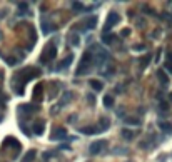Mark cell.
I'll return each instance as SVG.
<instances>
[{"label": "cell", "instance_id": "cell-10", "mask_svg": "<svg viewBox=\"0 0 172 162\" xmlns=\"http://www.w3.org/2000/svg\"><path fill=\"white\" fill-rule=\"evenodd\" d=\"M35 155H37V152H35V151H33V149H32V151H29V152H27L25 155H24V159H22V162H33V160H35Z\"/></svg>", "mask_w": 172, "mask_h": 162}, {"label": "cell", "instance_id": "cell-27", "mask_svg": "<svg viewBox=\"0 0 172 162\" xmlns=\"http://www.w3.org/2000/svg\"><path fill=\"white\" fill-rule=\"evenodd\" d=\"M72 43H74V45H79V37H77V35L72 37Z\"/></svg>", "mask_w": 172, "mask_h": 162}, {"label": "cell", "instance_id": "cell-33", "mask_svg": "<svg viewBox=\"0 0 172 162\" xmlns=\"http://www.w3.org/2000/svg\"><path fill=\"white\" fill-rule=\"evenodd\" d=\"M5 15H7V10H5V8H4V10H0V18H4Z\"/></svg>", "mask_w": 172, "mask_h": 162}, {"label": "cell", "instance_id": "cell-12", "mask_svg": "<svg viewBox=\"0 0 172 162\" xmlns=\"http://www.w3.org/2000/svg\"><path fill=\"white\" fill-rule=\"evenodd\" d=\"M89 85L92 87L94 90H102V89H104V85H102L100 80H95V79H90L89 80Z\"/></svg>", "mask_w": 172, "mask_h": 162}, {"label": "cell", "instance_id": "cell-9", "mask_svg": "<svg viewBox=\"0 0 172 162\" xmlns=\"http://www.w3.org/2000/svg\"><path fill=\"white\" fill-rule=\"evenodd\" d=\"M95 25H97V17H90V18H87L85 20V24H84V29H95Z\"/></svg>", "mask_w": 172, "mask_h": 162}, {"label": "cell", "instance_id": "cell-32", "mask_svg": "<svg viewBox=\"0 0 172 162\" xmlns=\"http://www.w3.org/2000/svg\"><path fill=\"white\" fill-rule=\"evenodd\" d=\"M161 109H164V110H165V109H169V104H167V102H162V104H161Z\"/></svg>", "mask_w": 172, "mask_h": 162}, {"label": "cell", "instance_id": "cell-4", "mask_svg": "<svg viewBox=\"0 0 172 162\" xmlns=\"http://www.w3.org/2000/svg\"><path fill=\"white\" fill-rule=\"evenodd\" d=\"M43 129H45V122H43V120H37V122L33 124V134H35V135H42Z\"/></svg>", "mask_w": 172, "mask_h": 162}, {"label": "cell", "instance_id": "cell-36", "mask_svg": "<svg viewBox=\"0 0 172 162\" xmlns=\"http://www.w3.org/2000/svg\"><path fill=\"white\" fill-rule=\"evenodd\" d=\"M0 122H2V115H0Z\"/></svg>", "mask_w": 172, "mask_h": 162}, {"label": "cell", "instance_id": "cell-15", "mask_svg": "<svg viewBox=\"0 0 172 162\" xmlns=\"http://www.w3.org/2000/svg\"><path fill=\"white\" fill-rule=\"evenodd\" d=\"M112 42H114V35H112V33H104V35H102V43L110 45Z\"/></svg>", "mask_w": 172, "mask_h": 162}, {"label": "cell", "instance_id": "cell-25", "mask_svg": "<svg viewBox=\"0 0 172 162\" xmlns=\"http://www.w3.org/2000/svg\"><path fill=\"white\" fill-rule=\"evenodd\" d=\"M72 7L75 8V10H82V4H80V2H74V4H72Z\"/></svg>", "mask_w": 172, "mask_h": 162}, {"label": "cell", "instance_id": "cell-11", "mask_svg": "<svg viewBox=\"0 0 172 162\" xmlns=\"http://www.w3.org/2000/svg\"><path fill=\"white\" fill-rule=\"evenodd\" d=\"M72 60H74V55H67V57H65L64 60H62V64L59 65V70H62V68H67L68 65L72 64Z\"/></svg>", "mask_w": 172, "mask_h": 162}, {"label": "cell", "instance_id": "cell-3", "mask_svg": "<svg viewBox=\"0 0 172 162\" xmlns=\"http://www.w3.org/2000/svg\"><path fill=\"white\" fill-rule=\"evenodd\" d=\"M104 145H105V141H95V142H92L90 144V147H89V152L92 155H97L99 152L104 149Z\"/></svg>", "mask_w": 172, "mask_h": 162}, {"label": "cell", "instance_id": "cell-22", "mask_svg": "<svg viewBox=\"0 0 172 162\" xmlns=\"http://www.w3.org/2000/svg\"><path fill=\"white\" fill-rule=\"evenodd\" d=\"M70 99H72V94H70V92H65L64 97H62V100H60V107H62V105H65V104H68Z\"/></svg>", "mask_w": 172, "mask_h": 162}, {"label": "cell", "instance_id": "cell-5", "mask_svg": "<svg viewBox=\"0 0 172 162\" xmlns=\"http://www.w3.org/2000/svg\"><path fill=\"white\" fill-rule=\"evenodd\" d=\"M80 132L85 134V135H94V134L100 132V129H97V127H94V125H89V127H82V129H80Z\"/></svg>", "mask_w": 172, "mask_h": 162}, {"label": "cell", "instance_id": "cell-18", "mask_svg": "<svg viewBox=\"0 0 172 162\" xmlns=\"http://www.w3.org/2000/svg\"><path fill=\"white\" fill-rule=\"evenodd\" d=\"M99 124H100V130H107L109 127H110V120H109L107 117H102Z\"/></svg>", "mask_w": 172, "mask_h": 162}, {"label": "cell", "instance_id": "cell-30", "mask_svg": "<svg viewBox=\"0 0 172 162\" xmlns=\"http://www.w3.org/2000/svg\"><path fill=\"white\" fill-rule=\"evenodd\" d=\"M165 62H169V64H172V52H169L167 54V60Z\"/></svg>", "mask_w": 172, "mask_h": 162}, {"label": "cell", "instance_id": "cell-31", "mask_svg": "<svg viewBox=\"0 0 172 162\" xmlns=\"http://www.w3.org/2000/svg\"><path fill=\"white\" fill-rule=\"evenodd\" d=\"M87 100H90V104L94 105V100H95V99H94V95L90 94V95H87Z\"/></svg>", "mask_w": 172, "mask_h": 162}, {"label": "cell", "instance_id": "cell-21", "mask_svg": "<svg viewBox=\"0 0 172 162\" xmlns=\"http://www.w3.org/2000/svg\"><path fill=\"white\" fill-rule=\"evenodd\" d=\"M126 124H129V125H139L140 120L135 119V117H126Z\"/></svg>", "mask_w": 172, "mask_h": 162}, {"label": "cell", "instance_id": "cell-14", "mask_svg": "<svg viewBox=\"0 0 172 162\" xmlns=\"http://www.w3.org/2000/svg\"><path fill=\"white\" fill-rule=\"evenodd\" d=\"M5 145H12L14 149H18V147H20V144H18L17 139H14V137H8V139H5Z\"/></svg>", "mask_w": 172, "mask_h": 162}, {"label": "cell", "instance_id": "cell-35", "mask_svg": "<svg viewBox=\"0 0 172 162\" xmlns=\"http://www.w3.org/2000/svg\"><path fill=\"white\" fill-rule=\"evenodd\" d=\"M169 100H172V92H170V94H169Z\"/></svg>", "mask_w": 172, "mask_h": 162}, {"label": "cell", "instance_id": "cell-20", "mask_svg": "<svg viewBox=\"0 0 172 162\" xmlns=\"http://www.w3.org/2000/svg\"><path fill=\"white\" fill-rule=\"evenodd\" d=\"M122 137H124L126 141H130V139H134V132H132V130L124 129V130H122Z\"/></svg>", "mask_w": 172, "mask_h": 162}, {"label": "cell", "instance_id": "cell-34", "mask_svg": "<svg viewBox=\"0 0 172 162\" xmlns=\"http://www.w3.org/2000/svg\"><path fill=\"white\" fill-rule=\"evenodd\" d=\"M134 50H144V45H135V47H134Z\"/></svg>", "mask_w": 172, "mask_h": 162}, {"label": "cell", "instance_id": "cell-28", "mask_svg": "<svg viewBox=\"0 0 172 162\" xmlns=\"http://www.w3.org/2000/svg\"><path fill=\"white\" fill-rule=\"evenodd\" d=\"M149 60H151V55H147V57L144 59V62H142V67H145V65L149 64Z\"/></svg>", "mask_w": 172, "mask_h": 162}, {"label": "cell", "instance_id": "cell-16", "mask_svg": "<svg viewBox=\"0 0 172 162\" xmlns=\"http://www.w3.org/2000/svg\"><path fill=\"white\" fill-rule=\"evenodd\" d=\"M159 127H161V129L164 130L165 134H172V124H169V122H161V124H159Z\"/></svg>", "mask_w": 172, "mask_h": 162}, {"label": "cell", "instance_id": "cell-29", "mask_svg": "<svg viewBox=\"0 0 172 162\" xmlns=\"http://www.w3.org/2000/svg\"><path fill=\"white\" fill-rule=\"evenodd\" d=\"M165 68H167L169 72L172 74V64H169V62H165Z\"/></svg>", "mask_w": 172, "mask_h": 162}, {"label": "cell", "instance_id": "cell-2", "mask_svg": "<svg viewBox=\"0 0 172 162\" xmlns=\"http://www.w3.org/2000/svg\"><path fill=\"white\" fill-rule=\"evenodd\" d=\"M119 20H120L119 14H115V12H110V14L107 15V22H105V25H104V30H105V32H109V30H110Z\"/></svg>", "mask_w": 172, "mask_h": 162}, {"label": "cell", "instance_id": "cell-6", "mask_svg": "<svg viewBox=\"0 0 172 162\" xmlns=\"http://www.w3.org/2000/svg\"><path fill=\"white\" fill-rule=\"evenodd\" d=\"M65 135H67V130L57 127V129H55V132L50 135V139H52V141H55V139H62V137H65Z\"/></svg>", "mask_w": 172, "mask_h": 162}, {"label": "cell", "instance_id": "cell-8", "mask_svg": "<svg viewBox=\"0 0 172 162\" xmlns=\"http://www.w3.org/2000/svg\"><path fill=\"white\" fill-rule=\"evenodd\" d=\"M157 79H159V82H161L162 85H167V84H169V77L165 75V72L162 70V68H161V70H157Z\"/></svg>", "mask_w": 172, "mask_h": 162}, {"label": "cell", "instance_id": "cell-13", "mask_svg": "<svg viewBox=\"0 0 172 162\" xmlns=\"http://www.w3.org/2000/svg\"><path fill=\"white\" fill-rule=\"evenodd\" d=\"M18 110L20 112H27V114H29V112H35V110H39V107H35V105H20V107H18Z\"/></svg>", "mask_w": 172, "mask_h": 162}, {"label": "cell", "instance_id": "cell-7", "mask_svg": "<svg viewBox=\"0 0 172 162\" xmlns=\"http://www.w3.org/2000/svg\"><path fill=\"white\" fill-rule=\"evenodd\" d=\"M42 92H43V87L39 84V85L33 89V100H35V102H40V100H42Z\"/></svg>", "mask_w": 172, "mask_h": 162}, {"label": "cell", "instance_id": "cell-23", "mask_svg": "<svg viewBox=\"0 0 172 162\" xmlns=\"http://www.w3.org/2000/svg\"><path fill=\"white\" fill-rule=\"evenodd\" d=\"M104 105L105 107H112V105H114V99H112V95H105L104 97Z\"/></svg>", "mask_w": 172, "mask_h": 162}, {"label": "cell", "instance_id": "cell-26", "mask_svg": "<svg viewBox=\"0 0 172 162\" xmlns=\"http://www.w3.org/2000/svg\"><path fill=\"white\" fill-rule=\"evenodd\" d=\"M120 35H122V37H127V35H130V29H124V30L120 32Z\"/></svg>", "mask_w": 172, "mask_h": 162}, {"label": "cell", "instance_id": "cell-1", "mask_svg": "<svg viewBox=\"0 0 172 162\" xmlns=\"http://www.w3.org/2000/svg\"><path fill=\"white\" fill-rule=\"evenodd\" d=\"M92 60V54L90 52H85V54L82 55V60H80V65L77 67V75H84V74L89 70V62Z\"/></svg>", "mask_w": 172, "mask_h": 162}, {"label": "cell", "instance_id": "cell-17", "mask_svg": "<svg viewBox=\"0 0 172 162\" xmlns=\"http://www.w3.org/2000/svg\"><path fill=\"white\" fill-rule=\"evenodd\" d=\"M42 29H43V33H49V32H55V29H57V27H55L54 24H45V22H43Z\"/></svg>", "mask_w": 172, "mask_h": 162}, {"label": "cell", "instance_id": "cell-19", "mask_svg": "<svg viewBox=\"0 0 172 162\" xmlns=\"http://www.w3.org/2000/svg\"><path fill=\"white\" fill-rule=\"evenodd\" d=\"M55 55H57V49L54 47V45H50V47H47V57L50 59H55Z\"/></svg>", "mask_w": 172, "mask_h": 162}, {"label": "cell", "instance_id": "cell-24", "mask_svg": "<svg viewBox=\"0 0 172 162\" xmlns=\"http://www.w3.org/2000/svg\"><path fill=\"white\" fill-rule=\"evenodd\" d=\"M7 64L8 65H15V64H17V59H15V57H8L7 59Z\"/></svg>", "mask_w": 172, "mask_h": 162}]
</instances>
